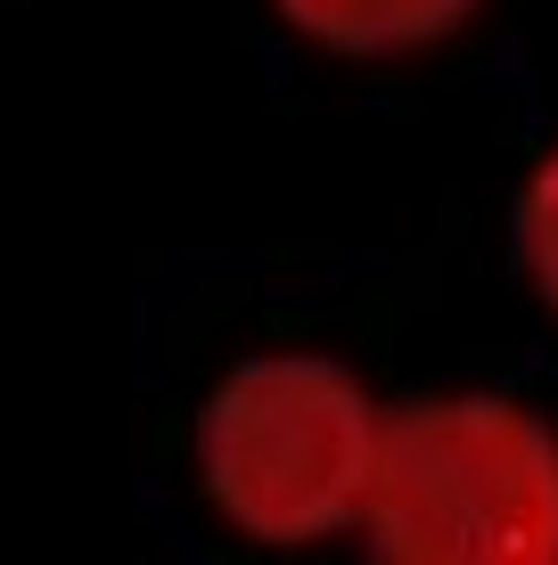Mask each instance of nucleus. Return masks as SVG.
<instances>
[{
    "mask_svg": "<svg viewBox=\"0 0 558 565\" xmlns=\"http://www.w3.org/2000/svg\"><path fill=\"white\" fill-rule=\"evenodd\" d=\"M476 0H280V17L320 50L345 57H394L419 42H444Z\"/></svg>",
    "mask_w": 558,
    "mask_h": 565,
    "instance_id": "obj_3",
    "label": "nucleus"
},
{
    "mask_svg": "<svg viewBox=\"0 0 558 565\" xmlns=\"http://www.w3.org/2000/svg\"><path fill=\"white\" fill-rule=\"evenodd\" d=\"M361 533L387 565H558V435L493 394L411 402L387 418Z\"/></svg>",
    "mask_w": 558,
    "mask_h": 565,
    "instance_id": "obj_1",
    "label": "nucleus"
},
{
    "mask_svg": "<svg viewBox=\"0 0 558 565\" xmlns=\"http://www.w3.org/2000/svg\"><path fill=\"white\" fill-rule=\"evenodd\" d=\"M517 255H526V279L534 296L558 311V148L534 164L526 198H517Z\"/></svg>",
    "mask_w": 558,
    "mask_h": 565,
    "instance_id": "obj_4",
    "label": "nucleus"
},
{
    "mask_svg": "<svg viewBox=\"0 0 558 565\" xmlns=\"http://www.w3.org/2000/svg\"><path fill=\"white\" fill-rule=\"evenodd\" d=\"M387 418L320 353H255L206 394L198 476L246 541L304 550L370 509Z\"/></svg>",
    "mask_w": 558,
    "mask_h": 565,
    "instance_id": "obj_2",
    "label": "nucleus"
}]
</instances>
